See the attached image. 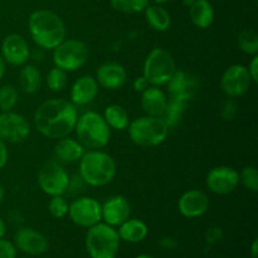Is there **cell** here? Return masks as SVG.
<instances>
[{
    "instance_id": "1",
    "label": "cell",
    "mask_w": 258,
    "mask_h": 258,
    "mask_svg": "<svg viewBox=\"0 0 258 258\" xmlns=\"http://www.w3.org/2000/svg\"><path fill=\"white\" fill-rule=\"evenodd\" d=\"M77 118V107L71 101L52 98L38 106L34 112V125L40 135L57 140L75 130Z\"/></svg>"
},
{
    "instance_id": "2",
    "label": "cell",
    "mask_w": 258,
    "mask_h": 258,
    "mask_svg": "<svg viewBox=\"0 0 258 258\" xmlns=\"http://www.w3.org/2000/svg\"><path fill=\"white\" fill-rule=\"evenodd\" d=\"M28 29L33 42L42 49L53 50L66 39V25L52 10L38 9L29 15Z\"/></svg>"
},
{
    "instance_id": "3",
    "label": "cell",
    "mask_w": 258,
    "mask_h": 258,
    "mask_svg": "<svg viewBox=\"0 0 258 258\" xmlns=\"http://www.w3.org/2000/svg\"><path fill=\"white\" fill-rule=\"evenodd\" d=\"M80 176L87 185L105 186L113 180L116 175L115 159L102 150L86 151L78 161Z\"/></svg>"
},
{
    "instance_id": "4",
    "label": "cell",
    "mask_w": 258,
    "mask_h": 258,
    "mask_svg": "<svg viewBox=\"0 0 258 258\" xmlns=\"http://www.w3.org/2000/svg\"><path fill=\"white\" fill-rule=\"evenodd\" d=\"M77 140L85 149L98 150L105 148L111 138V128L102 115L95 111H87L78 116L75 126Z\"/></svg>"
},
{
    "instance_id": "5",
    "label": "cell",
    "mask_w": 258,
    "mask_h": 258,
    "mask_svg": "<svg viewBox=\"0 0 258 258\" xmlns=\"http://www.w3.org/2000/svg\"><path fill=\"white\" fill-rule=\"evenodd\" d=\"M126 130L130 140L140 148H155L161 145L169 133V127L161 117L148 115L130 121Z\"/></svg>"
},
{
    "instance_id": "6",
    "label": "cell",
    "mask_w": 258,
    "mask_h": 258,
    "mask_svg": "<svg viewBox=\"0 0 258 258\" xmlns=\"http://www.w3.org/2000/svg\"><path fill=\"white\" fill-rule=\"evenodd\" d=\"M120 242L117 229L103 222L87 228L85 244L91 258H116Z\"/></svg>"
},
{
    "instance_id": "7",
    "label": "cell",
    "mask_w": 258,
    "mask_h": 258,
    "mask_svg": "<svg viewBox=\"0 0 258 258\" xmlns=\"http://www.w3.org/2000/svg\"><path fill=\"white\" fill-rule=\"evenodd\" d=\"M176 63L173 55L164 48H154L146 55L143 66V76L150 86H166L175 73Z\"/></svg>"
},
{
    "instance_id": "8",
    "label": "cell",
    "mask_w": 258,
    "mask_h": 258,
    "mask_svg": "<svg viewBox=\"0 0 258 258\" xmlns=\"http://www.w3.org/2000/svg\"><path fill=\"white\" fill-rule=\"evenodd\" d=\"M53 64L64 72H75L86 64L88 48L78 39H64L53 49Z\"/></svg>"
},
{
    "instance_id": "9",
    "label": "cell",
    "mask_w": 258,
    "mask_h": 258,
    "mask_svg": "<svg viewBox=\"0 0 258 258\" xmlns=\"http://www.w3.org/2000/svg\"><path fill=\"white\" fill-rule=\"evenodd\" d=\"M37 181L43 193L49 197L64 196L70 189L71 179L66 169L57 161H47L43 164L37 175Z\"/></svg>"
},
{
    "instance_id": "10",
    "label": "cell",
    "mask_w": 258,
    "mask_h": 258,
    "mask_svg": "<svg viewBox=\"0 0 258 258\" xmlns=\"http://www.w3.org/2000/svg\"><path fill=\"white\" fill-rule=\"evenodd\" d=\"M68 216L76 226L90 228L102 221L101 203L92 197H80L70 204Z\"/></svg>"
},
{
    "instance_id": "11",
    "label": "cell",
    "mask_w": 258,
    "mask_h": 258,
    "mask_svg": "<svg viewBox=\"0 0 258 258\" xmlns=\"http://www.w3.org/2000/svg\"><path fill=\"white\" fill-rule=\"evenodd\" d=\"M30 135V123L27 118L14 111L0 113V139L5 143L19 144Z\"/></svg>"
},
{
    "instance_id": "12",
    "label": "cell",
    "mask_w": 258,
    "mask_h": 258,
    "mask_svg": "<svg viewBox=\"0 0 258 258\" xmlns=\"http://www.w3.org/2000/svg\"><path fill=\"white\" fill-rule=\"evenodd\" d=\"M221 90L229 98L243 96L252 85L248 70L243 64H232L224 71L221 77Z\"/></svg>"
},
{
    "instance_id": "13",
    "label": "cell",
    "mask_w": 258,
    "mask_h": 258,
    "mask_svg": "<svg viewBox=\"0 0 258 258\" xmlns=\"http://www.w3.org/2000/svg\"><path fill=\"white\" fill-rule=\"evenodd\" d=\"M169 98L188 103L199 90V80L196 75L183 70H176L168 83Z\"/></svg>"
},
{
    "instance_id": "14",
    "label": "cell",
    "mask_w": 258,
    "mask_h": 258,
    "mask_svg": "<svg viewBox=\"0 0 258 258\" xmlns=\"http://www.w3.org/2000/svg\"><path fill=\"white\" fill-rule=\"evenodd\" d=\"M206 184L212 193L226 196L238 188L239 173L232 166H216L207 174Z\"/></svg>"
},
{
    "instance_id": "15",
    "label": "cell",
    "mask_w": 258,
    "mask_h": 258,
    "mask_svg": "<svg viewBox=\"0 0 258 258\" xmlns=\"http://www.w3.org/2000/svg\"><path fill=\"white\" fill-rule=\"evenodd\" d=\"M13 244L15 248L29 256H40L49 249V241L47 237L28 227H23L15 232Z\"/></svg>"
},
{
    "instance_id": "16",
    "label": "cell",
    "mask_w": 258,
    "mask_h": 258,
    "mask_svg": "<svg viewBox=\"0 0 258 258\" xmlns=\"http://www.w3.org/2000/svg\"><path fill=\"white\" fill-rule=\"evenodd\" d=\"M0 54L4 58L5 63L19 67L28 62L30 58V49L23 35L13 33L3 39Z\"/></svg>"
},
{
    "instance_id": "17",
    "label": "cell",
    "mask_w": 258,
    "mask_h": 258,
    "mask_svg": "<svg viewBox=\"0 0 258 258\" xmlns=\"http://www.w3.org/2000/svg\"><path fill=\"white\" fill-rule=\"evenodd\" d=\"M131 214V206L127 198L123 196H113L101 204V216L103 223L117 228L120 224L127 221Z\"/></svg>"
},
{
    "instance_id": "18",
    "label": "cell",
    "mask_w": 258,
    "mask_h": 258,
    "mask_svg": "<svg viewBox=\"0 0 258 258\" xmlns=\"http://www.w3.org/2000/svg\"><path fill=\"white\" fill-rule=\"evenodd\" d=\"M209 209V198L199 189H190L181 194L178 201V211L183 217L189 219L204 216Z\"/></svg>"
},
{
    "instance_id": "19",
    "label": "cell",
    "mask_w": 258,
    "mask_h": 258,
    "mask_svg": "<svg viewBox=\"0 0 258 258\" xmlns=\"http://www.w3.org/2000/svg\"><path fill=\"white\" fill-rule=\"evenodd\" d=\"M95 78L100 87L113 91L125 85L127 80V72L120 63L106 62L97 68Z\"/></svg>"
},
{
    "instance_id": "20",
    "label": "cell",
    "mask_w": 258,
    "mask_h": 258,
    "mask_svg": "<svg viewBox=\"0 0 258 258\" xmlns=\"http://www.w3.org/2000/svg\"><path fill=\"white\" fill-rule=\"evenodd\" d=\"M98 86L97 81L92 76H81L80 78L73 82L72 87L70 91L71 102L77 107V106L90 105L98 95Z\"/></svg>"
},
{
    "instance_id": "21",
    "label": "cell",
    "mask_w": 258,
    "mask_h": 258,
    "mask_svg": "<svg viewBox=\"0 0 258 258\" xmlns=\"http://www.w3.org/2000/svg\"><path fill=\"white\" fill-rule=\"evenodd\" d=\"M168 96L158 86H149L141 92V108L148 116L161 117L166 105H168Z\"/></svg>"
},
{
    "instance_id": "22",
    "label": "cell",
    "mask_w": 258,
    "mask_h": 258,
    "mask_svg": "<svg viewBox=\"0 0 258 258\" xmlns=\"http://www.w3.org/2000/svg\"><path fill=\"white\" fill-rule=\"evenodd\" d=\"M85 153L86 149L80 141L67 136L58 139L57 144L54 145L55 158L63 163H77Z\"/></svg>"
},
{
    "instance_id": "23",
    "label": "cell",
    "mask_w": 258,
    "mask_h": 258,
    "mask_svg": "<svg viewBox=\"0 0 258 258\" xmlns=\"http://www.w3.org/2000/svg\"><path fill=\"white\" fill-rule=\"evenodd\" d=\"M189 17L191 23L199 29H207L214 22V8L208 0H194L189 7Z\"/></svg>"
},
{
    "instance_id": "24",
    "label": "cell",
    "mask_w": 258,
    "mask_h": 258,
    "mask_svg": "<svg viewBox=\"0 0 258 258\" xmlns=\"http://www.w3.org/2000/svg\"><path fill=\"white\" fill-rule=\"evenodd\" d=\"M117 233L121 241L128 242V243H139L148 237L149 228L148 224L141 219L128 218L127 221L118 226Z\"/></svg>"
},
{
    "instance_id": "25",
    "label": "cell",
    "mask_w": 258,
    "mask_h": 258,
    "mask_svg": "<svg viewBox=\"0 0 258 258\" xmlns=\"http://www.w3.org/2000/svg\"><path fill=\"white\" fill-rule=\"evenodd\" d=\"M144 13H145L146 23L151 29L156 32H165L170 28V13L161 5H148Z\"/></svg>"
},
{
    "instance_id": "26",
    "label": "cell",
    "mask_w": 258,
    "mask_h": 258,
    "mask_svg": "<svg viewBox=\"0 0 258 258\" xmlns=\"http://www.w3.org/2000/svg\"><path fill=\"white\" fill-rule=\"evenodd\" d=\"M42 85V73L39 68L34 64H28L25 63L19 73V87L22 91L28 95L38 92Z\"/></svg>"
},
{
    "instance_id": "27",
    "label": "cell",
    "mask_w": 258,
    "mask_h": 258,
    "mask_svg": "<svg viewBox=\"0 0 258 258\" xmlns=\"http://www.w3.org/2000/svg\"><path fill=\"white\" fill-rule=\"evenodd\" d=\"M102 116L111 130L125 131L128 127V123H130L127 111L122 106L116 105V103L108 105L103 111Z\"/></svg>"
},
{
    "instance_id": "28",
    "label": "cell",
    "mask_w": 258,
    "mask_h": 258,
    "mask_svg": "<svg viewBox=\"0 0 258 258\" xmlns=\"http://www.w3.org/2000/svg\"><path fill=\"white\" fill-rule=\"evenodd\" d=\"M188 103L180 102V101H175L169 98L168 105H166L165 110H164L163 115H161V120L166 123L169 128H173L180 122L181 117H183L184 112Z\"/></svg>"
},
{
    "instance_id": "29",
    "label": "cell",
    "mask_w": 258,
    "mask_h": 258,
    "mask_svg": "<svg viewBox=\"0 0 258 258\" xmlns=\"http://www.w3.org/2000/svg\"><path fill=\"white\" fill-rule=\"evenodd\" d=\"M150 0H110L111 7L123 14H136L143 13L149 5Z\"/></svg>"
},
{
    "instance_id": "30",
    "label": "cell",
    "mask_w": 258,
    "mask_h": 258,
    "mask_svg": "<svg viewBox=\"0 0 258 258\" xmlns=\"http://www.w3.org/2000/svg\"><path fill=\"white\" fill-rule=\"evenodd\" d=\"M239 49L248 55L258 54V34L253 29H244L238 34Z\"/></svg>"
},
{
    "instance_id": "31",
    "label": "cell",
    "mask_w": 258,
    "mask_h": 258,
    "mask_svg": "<svg viewBox=\"0 0 258 258\" xmlns=\"http://www.w3.org/2000/svg\"><path fill=\"white\" fill-rule=\"evenodd\" d=\"M18 91L13 85H3L0 87V111H12L18 103Z\"/></svg>"
},
{
    "instance_id": "32",
    "label": "cell",
    "mask_w": 258,
    "mask_h": 258,
    "mask_svg": "<svg viewBox=\"0 0 258 258\" xmlns=\"http://www.w3.org/2000/svg\"><path fill=\"white\" fill-rule=\"evenodd\" d=\"M67 72L57 67L50 68L47 75V86L53 92H60L67 86Z\"/></svg>"
},
{
    "instance_id": "33",
    "label": "cell",
    "mask_w": 258,
    "mask_h": 258,
    "mask_svg": "<svg viewBox=\"0 0 258 258\" xmlns=\"http://www.w3.org/2000/svg\"><path fill=\"white\" fill-rule=\"evenodd\" d=\"M68 208H70V203L63 196L50 197V201L48 202V211L50 216L55 219H62L68 216Z\"/></svg>"
},
{
    "instance_id": "34",
    "label": "cell",
    "mask_w": 258,
    "mask_h": 258,
    "mask_svg": "<svg viewBox=\"0 0 258 258\" xmlns=\"http://www.w3.org/2000/svg\"><path fill=\"white\" fill-rule=\"evenodd\" d=\"M239 184H243L248 191L256 193L258 190V171L254 166L249 165L242 169L239 173Z\"/></svg>"
},
{
    "instance_id": "35",
    "label": "cell",
    "mask_w": 258,
    "mask_h": 258,
    "mask_svg": "<svg viewBox=\"0 0 258 258\" xmlns=\"http://www.w3.org/2000/svg\"><path fill=\"white\" fill-rule=\"evenodd\" d=\"M0 258H17V248L13 242L0 238Z\"/></svg>"
},
{
    "instance_id": "36",
    "label": "cell",
    "mask_w": 258,
    "mask_h": 258,
    "mask_svg": "<svg viewBox=\"0 0 258 258\" xmlns=\"http://www.w3.org/2000/svg\"><path fill=\"white\" fill-rule=\"evenodd\" d=\"M237 115V105L232 98L227 100L224 102L223 108H222V116H223L224 120H233Z\"/></svg>"
},
{
    "instance_id": "37",
    "label": "cell",
    "mask_w": 258,
    "mask_h": 258,
    "mask_svg": "<svg viewBox=\"0 0 258 258\" xmlns=\"http://www.w3.org/2000/svg\"><path fill=\"white\" fill-rule=\"evenodd\" d=\"M247 70H248L249 76H251L252 82L257 83L258 82V54L252 55L251 62H249Z\"/></svg>"
},
{
    "instance_id": "38",
    "label": "cell",
    "mask_w": 258,
    "mask_h": 258,
    "mask_svg": "<svg viewBox=\"0 0 258 258\" xmlns=\"http://www.w3.org/2000/svg\"><path fill=\"white\" fill-rule=\"evenodd\" d=\"M149 86H150V85H149V82L145 80V77H144V76H140V77L135 78V80H134V82H133L134 90H135L136 92H140V93L143 92L145 88H148Z\"/></svg>"
},
{
    "instance_id": "39",
    "label": "cell",
    "mask_w": 258,
    "mask_h": 258,
    "mask_svg": "<svg viewBox=\"0 0 258 258\" xmlns=\"http://www.w3.org/2000/svg\"><path fill=\"white\" fill-rule=\"evenodd\" d=\"M8 163V148L7 143L0 139V169L4 168Z\"/></svg>"
},
{
    "instance_id": "40",
    "label": "cell",
    "mask_w": 258,
    "mask_h": 258,
    "mask_svg": "<svg viewBox=\"0 0 258 258\" xmlns=\"http://www.w3.org/2000/svg\"><path fill=\"white\" fill-rule=\"evenodd\" d=\"M160 246L163 247L164 249H173L176 247L175 239L171 238V237H165L160 241Z\"/></svg>"
},
{
    "instance_id": "41",
    "label": "cell",
    "mask_w": 258,
    "mask_h": 258,
    "mask_svg": "<svg viewBox=\"0 0 258 258\" xmlns=\"http://www.w3.org/2000/svg\"><path fill=\"white\" fill-rule=\"evenodd\" d=\"M251 257L252 258H258V241H257V239H254V241L252 242Z\"/></svg>"
},
{
    "instance_id": "42",
    "label": "cell",
    "mask_w": 258,
    "mask_h": 258,
    "mask_svg": "<svg viewBox=\"0 0 258 258\" xmlns=\"http://www.w3.org/2000/svg\"><path fill=\"white\" fill-rule=\"evenodd\" d=\"M5 70H7V63H5L4 58L2 57V54H0V81H2V78L4 77Z\"/></svg>"
},
{
    "instance_id": "43",
    "label": "cell",
    "mask_w": 258,
    "mask_h": 258,
    "mask_svg": "<svg viewBox=\"0 0 258 258\" xmlns=\"http://www.w3.org/2000/svg\"><path fill=\"white\" fill-rule=\"evenodd\" d=\"M5 233H7V224H5L4 219L0 217V238H4Z\"/></svg>"
},
{
    "instance_id": "44",
    "label": "cell",
    "mask_w": 258,
    "mask_h": 258,
    "mask_svg": "<svg viewBox=\"0 0 258 258\" xmlns=\"http://www.w3.org/2000/svg\"><path fill=\"white\" fill-rule=\"evenodd\" d=\"M4 198H5V189L4 186L0 185V204H2V202L4 201Z\"/></svg>"
},
{
    "instance_id": "45",
    "label": "cell",
    "mask_w": 258,
    "mask_h": 258,
    "mask_svg": "<svg viewBox=\"0 0 258 258\" xmlns=\"http://www.w3.org/2000/svg\"><path fill=\"white\" fill-rule=\"evenodd\" d=\"M168 2H170V0H154V3H156V4H159V5H163Z\"/></svg>"
},
{
    "instance_id": "46",
    "label": "cell",
    "mask_w": 258,
    "mask_h": 258,
    "mask_svg": "<svg viewBox=\"0 0 258 258\" xmlns=\"http://www.w3.org/2000/svg\"><path fill=\"white\" fill-rule=\"evenodd\" d=\"M136 258H154L153 256H149V254H139Z\"/></svg>"
},
{
    "instance_id": "47",
    "label": "cell",
    "mask_w": 258,
    "mask_h": 258,
    "mask_svg": "<svg viewBox=\"0 0 258 258\" xmlns=\"http://www.w3.org/2000/svg\"><path fill=\"white\" fill-rule=\"evenodd\" d=\"M193 2H194V0H184V4L188 5V7H190V5L193 4Z\"/></svg>"
}]
</instances>
